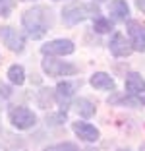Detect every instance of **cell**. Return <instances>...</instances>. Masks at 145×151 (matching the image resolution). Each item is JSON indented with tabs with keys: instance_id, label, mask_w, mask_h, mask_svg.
<instances>
[{
	"instance_id": "cell-3",
	"label": "cell",
	"mask_w": 145,
	"mask_h": 151,
	"mask_svg": "<svg viewBox=\"0 0 145 151\" xmlns=\"http://www.w3.org/2000/svg\"><path fill=\"white\" fill-rule=\"evenodd\" d=\"M8 118L12 122V126L18 130H29L37 124L35 112L29 111L27 107H12L8 112Z\"/></svg>"
},
{
	"instance_id": "cell-19",
	"label": "cell",
	"mask_w": 145,
	"mask_h": 151,
	"mask_svg": "<svg viewBox=\"0 0 145 151\" xmlns=\"http://www.w3.org/2000/svg\"><path fill=\"white\" fill-rule=\"evenodd\" d=\"M0 93L4 95V97H8V95H10V89L6 87V85H0Z\"/></svg>"
},
{
	"instance_id": "cell-6",
	"label": "cell",
	"mask_w": 145,
	"mask_h": 151,
	"mask_svg": "<svg viewBox=\"0 0 145 151\" xmlns=\"http://www.w3.org/2000/svg\"><path fill=\"white\" fill-rule=\"evenodd\" d=\"M74 50L75 47L70 39H54L41 47V52L48 54V56H64V54H72Z\"/></svg>"
},
{
	"instance_id": "cell-13",
	"label": "cell",
	"mask_w": 145,
	"mask_h": 151,
	"mask_svg": "<svg viewBox=\"0 0 145 151\" xmlns=\"http://www.w3.org/2000/svg\"><path fill=\"white\" fill-rule=\"evenodd\" d=\"M74 107H75V112H78L79 116H83V118H91V116L95 114V111H97L95 103H91L89 99H85V97L78 99V101L74 103Z\"/></svg>"
},
{
	"instance_id": "cell-11",
	"label": "cell",
	"mask_w": 145,
	"mask_h": 151,
	"mask_svg": "<svg viewBox=\"0 0 145 151\" xmlns=\"http://www.w3.org/2000/svg\"><path fill=\"white\" fill-rule=\"evenodd\" d=\"M89 83L95 89H103V91H112V89H114V80H112L108 74H105V72H95V74L91 76Z\"/></svg>"
},
{
	"instance_id": "cell-5",
	"label": "cell",
	"mask_w": 145,
	"mask_h": 151,
	"mask_svg": "<svg viewBox=\"0 0 145 151\" xmlns=\"http://www.w3.org/2000/svg\"><path fill=\"white\" fill-rule=\"evenodd\" d=\"M0 41H2L12 52H22V50L25 49V39H23V35L18 29H14V27H10V25L0 27Z\"/></svg>"
},
{
	"instance_id": "cell-2",
	"label": "cell",
	"mask_w": 145,
	"mask_h": 151,
	"mask_svg": "<svg viewBox=\"0 0 145 151\" xmlns=\"http://www.w3.org/2000/svg\"><path fill=\"white\" fill-rule=\"evenodd\" d=\"M99 14V6L95 4H74V6H68L64 8L62 12V18L68 25H75L79 22H85L89 18H97Z\"/></svg>"
},
{
	"instance_id": "cell-20",
	"label": "cell",
	"mask_w": 145,
	"mask_h": 151,
	"mask_svg": "<svg viewBox=\"0 0 145 151\" xmlns=\"http://www.w3.org/2000/svg\"><path fill=\"white\" fill-rule=\"evenodd\" d=\"M136 4H137V8H139L141 12H145V0H136Z\"/></svg>"
},
{
	"instance_id": "cell-17",
	"label": "cell",
	"mask_w": 145,
	"mask_h": 151,
	"mask_svg": "<svg viewBox=\"0 0 145 151\" xmlns=\"http://www.w3.org/2000/svg\"><path fill=\"white\" fill-rule=\"evenodd\" d=\"M43 151H79L74 143H56V145H50Z\"/></svg>"
},
{
	"instance_id": "cell-22",
	"label": "cell",
	"mask_w": 145,
	"mask_h": 151,
	"mask_svg": "<svg viewBox=\"0 0 145 151\" xmlns=\"http://www.w3.org/2000/svg\"><path fill=\"white\" fill-rule=\"evenodd\" d=\"M118 151H130V149H118Z\"/></svg>"
},
{
	"instance_id": "cell-1",
	"label": "cell",
	"mask_w": 145,
	"mask_h": 151,
	"mask_svg": "<svg viewBox=\"0 0 145 151\" xmlns=\"http://www.w3.org/2000/svg\"><path fill=\"white\" fill-rule=\"evenodd\" d=\"M48 14L45 8H29L23 12L22 23L31 39H43L48 31Z\"/></svg>"
},
{
	"instance_id": "cell-12",
	"label": "cell",
	"mask_w": 145,
	"mask_h": 151,
	"mask_svg": "<svg viewBox=\"0 0 145 151\" xmlns=\"http://www.w3.org/2000/svg\"><path fill=\"white\" fill-rule=\"evenodd\" d=\"M110 14L116 22H126L130 16V8H128L126 0H112L110 2Z\"/></svg>"
},
{
	"instance_id": "cell-18",
	"label": "cell",
	"mask_w": 145,
	"mask_h": 151,
	"mask_svg": "<svg viewBox=\"0 0 145 151\" xmlns=\"http://www.w3.org/2000/svg\"><path fill=\"white\" fill-rule=\"evenodd\" d=\"M12 0H0V16L2 18H6V16H10V12H12Z\"/></svg>"
},
{
	"instance_id": "cell-14",
	"label": "cell",
	"mask_w": 145,
	"mask_h": 151,
	"mask_svg": "<svg viewBox=\"0 0 145 151\" xmlns=\"http://www.w3.org/2000/svg\"><path fill=\"white\" fill-rule=\"evenodd\" d=\"M74 89H75L74 83H70V81H60V83L56 85V99L60 103H68L72 99V95H74Z\"/></svg>"
},
{
	"instance_id": "cell-10",
	"label": "cell",
	"mask_w": 145,
	"mask_h": 151,
	"mask_svg": "<svg viewBox=\"0 0 145 151\" xmlns=\"http://www.w3.org/2000/svg\"><path fill=\"white\" fill-rule=\"evenodd\" d=\"M126 91H128V95H143L145 93V80L137 72H130L126 76Z\"/></svg>"
},
{
	"instance_id": "cell-4",
	"label": "cell",
	"mask_w": 145,
	"mask_h": 151,
	"mask_svg": "<svg viewBox=\"0 0 145 151\" xmlns=\"http://www.w3.org/2000/svg\"><path fill=\"white\" fill-rule=\"evenodd\" d=\"M41 66H43L45 74L47 76H54V78H60V76H74L75 72H78V68L74 66V64L70 62H64V60H54V58H45L43 62H41Z\"/></svg>"
},
{
	"instance_id": "cell-9",
	"label": "cell",
	"mask_w": 145,
	"mask_h": 151,
	"mask_svg": "<svg viewBox=\"0 0 145 151\" xmlns=\"http://www.w3.org/2000/svg\"><path fill=\"white\" fill-rule=\"evenodd\" d=\"M108 49L112 52V56L116 58H122V56H128V54L134 50L132 43H128L126 37L122 33H114V35L110 37V43H108Z\"/></svg>"
},
{
	"instance_id": "cell-21",
	"label": "cell",
	"mask_w": 145,
	"mask_h": 151,
	"mask_svg": "<svg viewBox=\"0 0 145 151\" xmlns=\"http://www.w3.org/2000/svg\"><path fill=\"white\" fill-rule=\"evenodd\" d=\"M141 103H143V105H145V95H143V97H141Z\"/></svg>"
},
{
	"instance_id": "cell-8",
	"label": "cell",
	"mask_w": 145,
	"mask_h": 151,
	"mask_svg": "<svg viewBox=\"0 0 145 151\" xmlns=\"http://www.w3.org/2000/svg\"><path fill=\"white\" fill-rule=\"evenodd\" d=\"M128 33L134 50L145 52V25H141L139 22H128Z\"/></svg>"
},
{
	"instance_id": "cell-7",
	"label": "cell",
	"mask_w": 145,
	"mask_h": 151,
	"mask_svg": "<svg viewBox=\"0 0 145 151\" xmlns=\"http://www.w3.org/2000/svg\"><path fill=\"white\" fill-rule=\"evenodd\" d=\"M72 130L75 132V136H78L79 139H83V142H87V143H95L97 139L101 138V132L93 124H89V122H74V124H72Z\"/></svg>"
},
{
	"instance_id": "cell-15",
	"label": "cell",
	"mask_w": 145,
	"mask_h": 151,
	"mask_svg": "<svg viewBox=\"0 0 145 151\" xmlns=\"http://www.w3.org/2000/svg\"><path fill=\"white\" fill-rule=\"evenodd\" d=\"M8 80L12 81L14 85H22L23 81H25V70H23V66L12 64V66L8 68Z\"/></svg>"
},
{
	"instance_id": "cell-16",
	"label": "cell",
	"mask_w": 145,
	"mask_h": 151,
	"mask_svg": "<svg viewBox=\"0 0 145 151\" xmlns=\"http://www.w3.org/2000/svg\"><path fill=\"white\" fill-rule=\"evenodd\" d=\"M93 29H95L97 33H108L110 29H112V22L106 18H101V16H97L95 22H93Z\"/></svg>"
}]
</instances>
